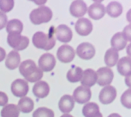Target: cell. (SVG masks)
I'll list each match as a JSON object with an SVG mask.
<instances>
[{
    "mask_svg": "<svg viewBox=\"0 0 131 117\" xmlns=\"http://www.w3.org/2000/svg\"><path fill=\"white\" fill-rule=\"evenodd\" d=\"M19 71L27 82L31 83L39 82L43 76V72L31 60L22 62L19 65Z\"/></svg>",
    "mask_w": 131,
    "mask_h": 117,
    "instance_id": "cell-1",
    "label": "cell"
},
{
    "mask_svg": "<svg viewBox=\"0 0 131 117\" xmlns=\"http://www.w3.org/2000/svg\"><path fill=\"white\" fill-rule=\"evenodd\" d=\"M32 43L38 49L48 51L54 47L56 41L53 33L51 32V31L48 34L42 32H37L33 36Z\"/></svg>",
    "mask_w": 131,
    "mask_h": 117,
    "instance_id": "cell-2",
    "label": "cell"
},
{
    "mask_svg": "<svg viewBox=\"0 0 131 117\" xmlns=\"http://www.w3.org/2000/svg\"><path fill=\"white\" fill-rule=\"evenodd\" d=\"M53 16V12L49 7L40 6L31 12L29 18L34 25H40L42 23L49 22Z\"/></svg>",
    "mask_w": 131,
    "mask_h": 117,
    "instance_id": "cell-3",
    "label": "cell"
},
{
    "mask_svg": "<svg viewBox=\"0 0 131 117\" xmlns=\"http://www.w3.org/2000/svg\"><path fill=\"white\" fill-rule=\"evenodd\" d=\"M7 42L16 51L24 50L29 44V40L27 37L18 34H9L7 37Z\"/></svg>",
    "mask_w": 131,
    "mask_h": 117,
    "instance_id": "cell-4",
    "label": "cell"
},
{
    "mask_svg": "<svg viewBox=\"0 0 131 117\" xmlns=\"http://www.w3.org/2000/svg\"><path fill=\"white\" fill-rule=\"evenodd\" d=\"M97 82L96 83L100 86H108L112 82L114 75L110 68L101 67L98 69L97 72Z\"/></svg>",
    "mask_w": 131,
    "mask_h": 117,
    "instance_id": "cell-5",
    "label": "cell"
},
{
    "mask_svg": "<svg viewBox=\"0 0 131 117\" xmlns=\"http://www.w3.org/2000/svg\"><path fill=\"white\" fill-rule=\"evenodd\" d=\"M11 91L16 97H24L28 93V82L22 79L14 80L11 85Z\"/></svg>",
    "mask_w": 131,
    "mask_h": 117,
    "instance_id": "cell-6",
    "label": "cell"
},
{
    "mask_svg": "<svg viewBox=\"0 0 131 117\" xmlns=\"http://www.w3.org/2000/svg\"><path fill=\"white\" fill-rule=\"evenodd\" d=\"M57 56L59 60L63 63H69L73 60L75 56V51L71 46L61 45L57 51Z\"/></svg>",
    "mask_w": 131,
    "mask_h": 117,
    "instance_id": "cell-7",
    "label": "cell"
},
{
    "mask_svg": "<svg viewBox=\"0 0 131 117\" xmlns=\"http://www.w3.org/2000/svg\"><path fill=\"white\" fill-rule=\"evenodd\" d=\"M77 55L83 60H89L93 58L95 55L96 50L93 45L89 43H83L77 48Z\"/></svg>",
    "mask_w": 131,
    "mask_h": 117,
    "instance_id": "cell-8",
    "label": "cell"
},
{
    "mask_svg": "<svg viewBox=\"0 0 131 117\" xmlns=\"http://www.w3.org/2000/svg\"><path fill=\"white\" fill-rule=\"evenodd\" d=\"M56 60L51 53H45L38 60V66L42 71L49 72L55 68Z\"/></svg>",
    "mask_w": 131,
    "mask_h": 117,
    "instance_id": "cell-9",
    "label": "cell"
},
{
    "mask_svg": "<svg viewBox=\"0 0 131 117\" xmlns=\"http://www.w3.org/2000/svg\"><path fill=\"white\" fill-rule=\"evenodd\" d=\"M92 96V92L89 88L83 86H78L73 92L74 101L80 104H84L90 100Z\"/></svg>",
    "mask_w": 131,
    "mask_h": 117,
    "instance_id": "cell-10",
    "label": "cell"
},
{
    "mask_svg": "<svg viewBox=\"0 0 131 117\" xmlns=\"http://www.w3.org/2000/svg\"><path fill=\"white\" fill-rule=\"evenodd\" d=\"M116 96V89L113 86L108 85L101 90L99 94V100L102 104H110L115 99Z\"/></svg>",
    "mask_w": 131,
    "mask_h": 117,
    "instance_id": "cell-11",
    "label": "cell"
},
{
    "mask_svg": "<svg viewBox=\"0 0 131 117\" xmlns=\"http://www.w3.org/2000/svg\"><path fill=\"white\" fill-rule=\"evenodd\" d=\"M75 31L78 34L85 36L92 32L93 25L89 19L86 18H79L75 23Z\"/></svg>",
    "mask_w": 131,
    "mask_h": 117,
    "instance_id": "cell-12",
    "label": "cell"
},
{
    "mask_svg": "<svg viewBox=\"0 0 131 117\" xmlns=\"http://www.w3.org/2000/svg\"><path fill=\"white\" fill-rule=\"evenodd\" d=\"M56 38L61 43H69L72 38V32L69 27L66 25H59L55 30Z\"/></svg>",
    "mask_w": 131,
    "mask_h": 117,
    "instance_id": "cell-13",
    "label": "cell"
},
{
    "mask_svg": "<svg viewBox=\"0 0 131 117\" xmlns=\"http://www.w3.org/2000/svg\"><path fill=\"white\" fill-rule=\"evenodd\" d=\"M88 11L85 3L81 0H77L72 2L70 6V13L74 17L79 18L83 16Z\"/></svg>",
    "mask_w": 131,
    "mask_h": 117,
    "instance_id": "cell-14",
    "label": "cell"
},
{
    "mask_svg": "<svg viewBox=\"0 0 131 117\" xmlns=\"http://www.w3.org/2000/svg\"><path fill=\"white\" fill-rule=\"evenodd\" d=\"M97 82L96 72L91 69H88L83 72L81 84L83 86L89 88L94 86Z\"/></svg>",
    "mask_w": 131,
    "mask_h": 117,
    "instance_id": "cell-15",
    "label": "cell"
},
{
    "mask_svg": "<svg viewBox=\"0 0 131 117\" xmlns=\"http://www.w3.org/2000/svg\"><path fill=\"white\" fill-rule=\"evenodd\" d=\"M88 14L90 18L94 20H99L104 16L106 10L104 6L99 2L92 4L88 8Z\"/></svg>",
    "mask_w": 131,
    "mask_h": 117,
    "instance_id": "cell-16",
    "label": "cell"
},
{
    "mask_svg": "<svg viewBox=\"0 0 131 117\" xmlns=\"http://www.w3.org/2000/svg\"><path fill=\"white\" fill-rule=\"evenodd\" d=\"M32 92L35 96L39 99L45 98L50 92L49 84L45 81H39L33 86Z\"/></svg>",
    "mask_w": 131,
    "mask_h": 117,
    "instance_id": "cell-17",
    "label": "cell"
},
{
    "mask_svg": "<svg viewBox=\"0 0 131 117\" xmlns=\"http://www.w3.org/2000/svg\"><path fill=\"white\" fill-rule=\"evenodd\" d=\"M74 106V101L69 94L63 95L59 101V108L61 112L68 114L70 112Z\"/></svg>",
    "mask_w": 131,
    "mask_h": 117,
    "instance_id": "cell-18",
    "label": "cell"
},
{
    "mask_svg": "<svg viewBox=\"0 0 131 117\" xmlns=\"http://www.w3.org/2000/svg\"><path fill=\"white\" fill-rule=\"evenodd\" d=\"M130 57L126 56L122 57L117 62V71L119 73L123 76H129L131 74V66H130Z\"/></svg>",
    "mask_w": 131,
    "mask_h": 117,
    "instance_id": "cell-19",
    "label": "cell"
},
{
    "mask_svg": "<svg viewBox=\"0 0 131 117\" xmlns=\"http://www.w3.org/2000/svg\"><path fill=\"white\" fill-rule=\"evenodd\" d=\"M20 62V54L16 51H11L8 53L5 62V65L8 69L14 70L19 66Z\"/></svg>",
    "mask_w": 131,
    "mask_h": 117,
    "instance_id": "cell-20",
    "label": "cell"
},
{
    "mask_svg": "<svg viewBox=\"0 0 131 117\" xmlns=\"http://www.w3.org/2000/svg\"><path fill=\"white\" fill-rule=\"evenodd\" d=\"M111 45L113 49L117 51H122L126 47L127 41L123 36L122 33L117 32L113 36L111 41Z\"/></svg>",
    "mask_w": 131,
    "mask_h": 117,
    "instance_id": "cell-21",
    "label": "cell"
},
{
    "mask_svg": "<svg viewBox=\"0 0 131 117\" xmlns=\"http://www.w3.org/2000/svg\"><path fill=\"white\" fill-rule=\"evenodd\" d=\"M82 113L85 117H97L102 114L100 112L99 106L96 103H88L83 108Z\"/></svg>",
    "mask_w": 131,
    "mask_h": 117,
    "instance_id": "cell-22",
    "label": "cell"
},
{
    "mask_svg": "<svg viewBox=\"0 0 131 117\" xmlns=\"http://www.w3.org/2000/svg\"><path fill=\"white\" fill-rule=\"evenodd\" d=\"M119 53L118 51L115 50L113 48L108 49L104 55V62L107 67L114 66L118 61Z\"/></svg>",
    "mask_w": 131,
    "mask_h": 117,
    "instance_id": "cell-23",
    "label": "cell"
},
{
    "mask_svg": "<svg viewBox=\"0 0 131 117\" xmlns=\"http://www.w3.org/2000/svg\"><path fill=\"white\" fill-rule=\"evenodd\" d=\"M105 10L111 17L117 18L122 14L123 8L122 6L119 2H112L107 5Z\"/></svg>",
    "mask_w": 131,
    "mask_h": 117,
    "instance_id": "cell-24",
    "label": "cell"
},
{
    "mask_svg": "<svg viewBox=\"0 0 131 117\" xmlns=\"http://www.w3.org/2000/svg\"><path fill=\"white\" fill-rule=\"evenodd\" d=\"M18 108L23 113H29L34 110V103L29 97H22L18 103Z\"/></svg>",
    "mask_w": 131,
    "mask_h": 117,
    "instance_id": "cell-25",
    "label": "cell"
},
{
    "mask_svg": "<svg viewBox=\"0 0 131 117\" xmlns=\"http://www.w3.org/2000/svg\"><path fill=\"white\" fill-rule=\"evenodd\" d=\"M83 72L81 68L79 66H72L68 71L66 77L67 80L71 83H77L81 81L83 75Z\"/></svg>",
    "mask_w": 131,
    "mask_h": 117,
    "instance_id": "cell-26",
    "label": "cell"
},
{
    "mask_svg": "<svg viewBox=\"0 0 131 117\" xmlns=\"http://www.w3.org/2000/svg\"><path fill=\"white\" fill-rule=\"evenodd\" d=\"M23 29L22 22L18 19H12L7 23L6 32L9 34H20Z\"/></svg>",
    "mask_w": 131,
    "mask_h": 117,
    "instance_id": "cell-27",
    "label": "cell"
},
{
    "mask_svg": "<svg viewBox=\"0 0 131 117\" xmlns=\"http://www.w3.org/2000/svg\"><path fill=\"white\" fill-rule=\"evenodd\" d=\"M19 114L18 107L14 104H7L1 111L2 117H18Z\"/></svg>",
    "mask_w": 131,
    "mask_h": 117,
    "instance_id": "cell-28",
    "label": "cell"
},
{
    "mask_svg": "<svg viewBox=\"0 0 131 117\" xmlns=\"http://www.w3.org/2000/svg\"><path fill=\"white\" fill-rule=\"evenodd\" d=\"M32 117H55L53 111L45 107L39 108L34 112Z\"/></svg>",
    "mask_w": 131,
    "mask_h": 117,
    "instance_id": "cell-29",
    "label": "cell"
},
{
    "mask_svg": "<svg viewBox=\"0 0 131 117\" xmlns=\"http://www.w3.org/2000/svg\"><path fill=\"white\" fill-rule=\"evenodd\" d=\"M121 103L126 108H131V91L130 88L126 90L121 96Z\"/></svg>",
    "mask_w": 131,
    "mask_h": 117,
    "instance_id": "cell-30",
    "label": "cell"
},
{
    "mask_svg": "<svg viewBox=\"0 0 131 117\" xmlns=\"http://www.w3.org/2000/svg\"><path fill=\"white\" fill-rule=\"evenodd\" d=\"M14 2L12 0H0V10L1 12H9L14 7Z\"/></svg>",
    "mask_w": 131,
    "mask_h": 117,
    "instance_id": "cell-31",
    "label": "cell"
},
{
    "mask_svg": "<svg viewBox=\"0 0 131 117\" xmlns=\"http://www.w3.org/2000/svg\"><path fill=\"white\" fill-rule=\"evenodd\" d=\"M8 23V16L4 12L0 11V30L6 27Z\"/></svg>",
    "mask_w": 131,
    "mask_h": 117,
    "instance_id": "cell-32",
    "label": "cell"
},
{
    "mask_svg": "<svg viewBox=\"0 0 131 117\" xmlns=\"http://www.w3.org/2000/svg\"><path fill=\"white\" fill-rule=\"evenodd\" d=\"M8 102V95L4 92L0 91V106H5Z\"/></svg>",
    "mask_w": 131,
    "mask_h": 117,
    "instance_id": "cell-33",
    "label": "cell"
},
{
    "mask_svg": "<svg viewBox=\"0 0 131 117\" xmlns=\"http://www.w3.org/2000/svg\"><path fill=\"white\" fill-rule=\"evenodd\" d=\"M122 34L127 41H129V42L130 41V25L125 27Z\"/></svg>",
    "mask_w": 131,
    "mask_h": 117,
    "instance_id": "cell-34",
    "label": "cell"
},
{
    "mask_svg": "<svg viewBox=\"0 0 131 117\" xmlns=\"http://www.w3.org/2000/svg\"><path fill=\"white\" fill-rule=\"evenodd\" d=\"M6 53L5 49H3L2 47H0V62H2L6 58Z\"/></svg>",
    "mask_w": 131,
    "mask_h": 117,
    "instance_id": "cell-35",
    "label": "cell"
},
{
    "mask_svg": "<svg viewBox=\"0 0 131 117\" xmlns=\"http://www.w3.org/2000/svg\"><path fill=\"white\" fill-rule=\"evenodd\" d=\"M125 82H126V84L127 86L130 88V75L126 77V78H125Z\"/></svg>",
    "mask_w": 131,
    "mask_h": 117,
    "instance_id": "cell-36",
    "label": "cell"
},
{
    "mask_svg": "<svg viewBox=\"0 0 131 117\" xmlns=\"http://www.w3.org/2000/svg\"><path fill=\"white\" fill-rule=\"evenodd\" d=\"M108 117H122L119 114H117V113H113L111 114H110Z\"/></svg>",
    "mask_w": 131,
    "mask_h": 117,
    "instance_id": "cell-37",
    "label": "cell"
},
{
    "mask_svg": "<svg viewBox=\"0 0 131 117\" xmlns=\"http://www.w3.org/2000/svg\"><path fill=\"white\" fill-rule=\"evenodd\" d=\"M60 117H73V116H72V115L68 114H65L62 115V116H60Z\"/></svg>",
    "mask_w": 131,
    "mask_h": 117,
    "instance_id": "cell-38",
    "label": "cell"
}]
</instances>
